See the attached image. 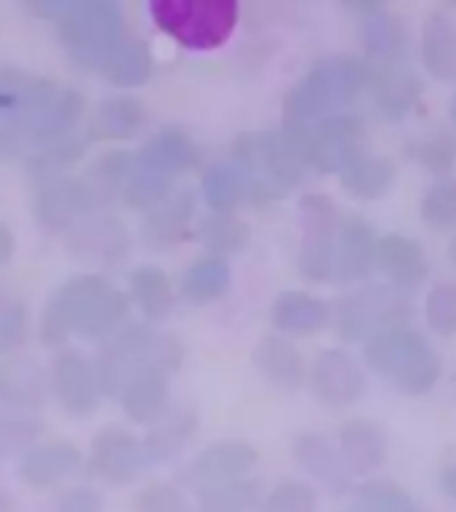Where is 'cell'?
<instances>
[{
    "instance_id": "cell-43",
    "label": "cell",
    "mask_w": 456,
    "mask_h": 512,
    "mask_svg": "<svg viewBox=\"0 0 456 512\" xmlns=\"http://www.w3.org/2000/svg\"><path fill=\"white\" fill-rule=\"evenodd\" d=\"M408 158L419 163L424 171L435 176H446L456 166V136L448 131H427L414 136L406 144Z\"/></svg>"
},
{
    "instance_id": "cell-51",
    "label": "cell",
    "mask_w": 456,
    "mask_h": 512,
    "mask_svg": "<svg viewBox=\"0 0 456 512\" xmlns=\"http://www.w3.org/2000/svg\"><path fill=\"white\" fill-rule=\"evenodd\" d=\"M424 318L438 336L456 334V280H440L424 302Z\"/></svg>"
},
{
    "instance_id": "cell-2",
    "label": "cell",
    "mask_w": 456,
    "mask_h": 512,
    "mask_svg": "<svg viewBox=\"0 0 456 512\" xmlns=\"http://www.w3.org/2000/svg\"><path fill=\"white\" fill-rule=\"evenodd\" d=\"M371 86L366 56H326L296 80L283 99V126H312L350 107Z\"/></svg>"
},
{
    "instance_id": "cell-61",
    "label": "cell",
    "mask_w": 456,
    "mask_h": 512,
    "mask_svg": "<svg viewBox=\"0 0 456 512\" xmlns=\"http://www.w3.org/2000/svg\"><path fill=\"white\" fill-rule=\"evenodd\" d=\"M350 512H360V510H358V507H355V504H352V510H350Z\"/></svg>"
},
{
    "instance_id": "cell-6",
    "label": "cell",
    "mask_w": 456,
    "mask_h": 512,
    "mask_svg": "<svg viewBox=\"0 0 456 512\" xmlns=\"http://www.w3.org/2000/svg\"><path fill=\"white\" fill-rule=\"evenodd\" d=\"M366 363L403 395H427L440 379V358L416 328L392 326L366 342Z\"/></svg>"
},
{
    "instance_id": "cell-39",
    "label": "cell",
    "mask_w": 456,
    "mask_h": 512,
    "mask_svg": "<svg viewBox=\"0 0 456 512\" xmlns=\"http://www.w3.org/2000/svg\"><path fill=\"white\" fill-rule=\"evenodd\" d=\"M136 171V152L128 150H110L102 152L99 158L88 166L86 182L91 184V190L96 192V198L102 203V208L120 203V192Z\"/></svg>"
},
{
    "instance_id": "cell-26",
    "label": "cell",
    "mask_w": 456,
    "mask_h": 512,
    "mask_svg": "<svg viewBox=\"0 0 456 512\" xmlns=\"http://www.w3.org/2000/svg\"><path fill=\"white\" fill-rule=\"evenodd\" d=\"M376 112L387 120H406L422 104V86L419 80L400 64L395 67H376L371 64V86Z\"/></svg>"
},
{
    "instance_id": "cell-42",
    "label": "cell",
    "mask_w": 456,
    "mask_h": 512,
    "mask_svg": "<svg viewBox=\"0 0 456 512\" xmlns=\"http://www.w3.org/2000/svg\"><path fill=\"white\" fill-rule=\"evenodd\" d=\"M88 144L91 142L86 139V134L75 131V134L64 136L59 142L48 144L43 150L32 152L30 158L24 160V166H27V171H30L35 179L48 174H67V168L78 166L80 160H83Z\"/></svg>"
},
{
    "instance_id": "cell-57",
    "label": "cell",
    "mask_w": 456,
    "mask_h": 512,
    "mask_svg": "<svg viewBox=\"0 0 456 512\" xmlns=\"http://www.w3.org/2000/svg\"><path fill=\"white\" fill-rule=\"evenodd\" d=\"M438 488L443 491V496L456 502V464H448L438 472Z\"/></svg>"
},
{
    "instance_id": "cell-58",
    "label": "cell",
    "mask_w": 456,
    "mask_h": 512,
    "mask_svg": "<svg viewBox=\"0 0 456 512\" xmlns=\"http://www.w3.org/2000/svg\"><path fill=\"white\" fill-rule=\"evenodd\" d=\"M0 512H16L14 499H11V496H8L3 488H0Z\"/></svg>"
},
{
    "instance_id": "cell-52",
    "label": "cell",
    "mask_w": 456,
    "mask_h": 512,
    "mask_svg": "<svg viewBox=\"0 0 456 512\" xmlns=\"http://www.w3.org/2000/svg\"><path fill=\"white\" fill-rule=\"evenodd\" d=\"M134 512H198L182 488L174 483H150L134 499Z\"/></svg>"
},
{
    "instance_id": "cell-49",
    "label": "cell",
    "mask_w": 456,
    "mask_h": 512,
    "mask_svg": "<svg viewBox=\"0 0 456 512\" xmlns=\"http://www.w3.org/2000/svg\"><path fill=\"white\" fill-rule=\"evenodd\" d=\"M422 222L432 230L448 232L456 227V179H440L422 195Z\"/></svg>"
},
{
    "instance_id": "cell-8",
    "label": "cell",
    "mask_w": 456,
    "mask_h": 512,
    "mask_svg": "<svg viewBox=\"0 0 456 512\" xmlns=\"http://www.w3.org/2000/svg\"><path fill=\"white\" fill-rule=\"evenodd\" d=\"M56 38L78 67L99 70L126 38V16L115 0H78L56 22Z\"/></svg>"
},
{
    "instance_id": "cell-25",
    "label": "cell",
    "mask_w": 456,
    "mask_h": 512,
    "mask_svg": "<svg viewBox=\"0 0 456 512\" xmlns=\"http://www.w3.org/2000/svg\"><path fill=\"white\" fill-rule=\"evenodd\" d=\"M254 368L280 392H296L307 379V360L286 336H262L254 347Z\"/></svg>"
},
{
    "instance_id": "cell-55",
    "label": "cell",
    "mask_w": 456,
    "mask_h": 512,
    "mask_svg": "<svg viewBox=\"0 0 456 512\" xmlns=\"http://www.w3.org/2000/svg\"><path fill=\"white\" fill-rule=\"evenodd\" d=\"M70 8V0H30L27 3V11L38 19H51V22H59L64 16V11Z\"/></svg>"
},
{
    "instance_id": "cell-18",
    "label": "cell",
    "mask_w": 456,
    "mask_h": 512,
    "mask_svg": "<svg viewBox=\"0 0 456 512\" xmlns=\"http://www.w3.org/2000/svg\"><path fill=\"white\" fill-rule=\"evenodd\" d=\"M147 126V104L134 94H112L88 112L86 134L88 142H128Z\"/></svg>"
},
{
    "instance_id": "cell-7",
    "label": "cell",
    "mask_w": 456,
    "mask_h": 512,
    "mask_svg": "<svg viewBox=\"0 0 456 512\" xmlns=\"http://www.w3.org/2000/svg\"><path fill=\"white\" fill-rule=\"evenodd\" d=\"M150 16L187 51H216L232 38L240 8L235 0H152Z\"/></svg>"
},
{
    "instance_id": "cell-60",
    "label": "cell",
    "mask_w": 456,
    "mask_h": 512,
    "mask_svg": "<svg viewBox=\"0 0 456 512\" xmlns=\"http://www.w3.org/2000/svg\"><path fill=\"white\" fill-rule=\"evenodd\" d=\"M448 112H451V123H454V128H456V96L451 99V110Z\"/></svg>"
},
{
    "instance_id": "cell-14",
    "label": "cell",
    "mask_w": 456,
    "mask_h": 512,
    "mask_svg": "<svg viewBox=\"0 0 456 512\" xmlns=\"http://www.w3.org/2000/svg\"><path fill=\"white\" fill-rule=\"evenodd\" d=\"M310 390L323 406H352L366 392V374L350 352L331 347L312 360Z\"/></svg>"
},
{
    "instance_id": "cell-20",
    "label": "cell",
    "mask_w": 456,
    "mask_h": 512,
    "mask_svg": "<svg viewBox=\"0 0 456 512\" xmlns=\"http://www.w3.org/2000/svg\"><path fill=\"white\" fill-rule=\"evenodd\" d=\"M136 160L144 168L174 182L176 176L200 166V147L184 128L163 126L147 136V142L136 150Z\"/></svg>"
},
{
    "instance_id": "cell-23",
    "label": "cell",
    "mask_w": 456,
    "mask_h": 512,
    "mask_svg": "<svg viewBox=\"0 0 456 512\" xmlns=\"http://www.w3.org/2000/svg\"><path fill=\"white\" fill-rule=\"evenodd\" d=\"M376 267L390 278V286L408 294L430 278L424 248L400 232H387L376 246Z\"/></svg>"
},
{
    "instance_id": "cell-50",
    "label": "cell",
    "mask_w": 456,
    "mask_h": 512,
    "mask_svg": "<svg viewBox=\"0 0 456 512\" xmlns=\"http://www.w3.org/2000/svg\"><path fill=\"white\" fill-rule=\"evenodd\" d=\"M302 235H336L342 227V214L328 195L323 192H307L296 203Z\"/></svg>"
},
{
    "instance_id": "cell-38",
    "label": "cell",
    "mask_w": 456,
    "mask_h": 512,
    "mask_svg": "<svg viewBox=\"0 0 456 512\" xmlns=\"http://www.w3.org/2000/svg\"><path fill=\"white\" fill-rule=\"evenodd\" d=\"M200 192H203L208 208L216 214H232L240 203L251 200V187H248L246 176L232 160L208 166L200 179Z\"/></svg>"
},
{
    "instance_id": "cell-36",
    "label": "cell",
    "mask_w": 456,
    "mask_h": 512,
    "mask_svg": "<svg viewBox=\"0 0 456 512\" xmlns=\"http://www.w3.org/2000/svg\"><path fill=\"white\" fill-rule=\"evenodd\" d=\"M128 299L147 320H163L174 307V286L158 264H139L128 275Z\"/></svg>"
},
{
    "instance_id": "cell-11",
    "label": "cell",
    "mask_w": 456,
    "mask_h": 512,
    "mask_svg": "<svg viewBox=\"0 0 456 512\" xmlns=\"http://www.w3.org/2000/svg\"><path fill=\"white\" fill-rule=\"evenodd\" d=\"M30 208L35 222L48 232H70L86 216L104 211L83 174H48L32 184Z\"/></svg>"
},
{
    "instance_id": "cell-56",
    "label": "cell",
    "mask_w": 456,
    "mask_h": 512,
    "mask_svg": "<svg viewBox=\"0 0 456 512\" xmlns=\"http://www.w3.org/2000/svg\"><path fill=\"white\" fill-rule=\"evenodd\" d=\"M16 251V240H14V232L8 227L6 222H0V267H6L11 262V256Z\"/></svg>"
},
{
    "instance_id": "cell-30",
    "label": "cell",
    "mask_w": 456,
    "mask_h": 512,
    "mask_svg": "<svg viewBox=\"0 0 456 512\" xmlns=\"http://www.w3.org/2000/svg\"><path fill=\"white\" fill-rule=\"evenodd\" d=\"M198 411L192 406H174L152 424L142 438L144 464H163L174 459L198 430Z\"/></svg>"
},
{
    "instance_id": "cell-33",
    "label": "cell",
    "mask_w": 456,
    "mask_h": 512,
    "mask_svg": "<svg viewBox=\"0 0 456 512\" xmlns=\"http://www.w3.org/2000/svg\"><path fill=\"white\" fill-rule=\"evenodd\" d=\"M46 80L43 75H32L19 64H0V134L14 128L30 112Z\"/></svg>"
},
{
    "instance_id": "cell-29",
    "label": "cell",
    "mask_w": 456,
    "mask_h": 512,
    "mask_svg": "<svg viewBox=\"0 0 456 512\" xmlns=\"http://www.w3.org/2000/svg\"><path fill=\"white\" fill-rule=\"evenodd\" d=\"M339 451L352 475H371L387 462V435L376 422L355 416L339 430Z\"/></svg>"
},
{
    "instance_id": "cell-21",
    "label": "cell",
    "mask_w": 456,
    "mask_h": 512,
    "mask_svg": "<svg viewBox=\"0 0 456 512\" xmlns=\"http://www.w3.org/2000/svg\"><path fill=\"white\" fill-rule=\"evenodd\" d=\"M195 222V192L182 187L174 190L163 203L144 211L139 222V235L150 248L179 246Z\"/></svg>"
},
{
    "instance_id": "cell-41",
    "label": "cell",
    "mask_w": 456,
    "mask_h": 512,
    "mask_svg": "<svg viewBox=\"0 0 456 512\" xmlns=\"http://www.w3.org/2000/svg\"><path fill=\"white\" fill-rule=\"evenodd\" d=\"M262 494L259 483L251 478L230 480V483H216V486L198 488V512H254Z\"/></svg>"
},
{
    "instance_id": "cell-35",
    "label": "cell",
    "mask_w": 456,
    "mask_h": 512,
    "mask_svg": "<svg viewBox=\"0 0 456 512\" xmlns=\"http://www.w3.org/2000/svg\"><path fill=\"white\" fill-rule=\"evenodd\" d=\"M152 67H155V59H152L150 43L136 38V35H126L115 46V51L104 59L99 72H102L104 80L112 83V86L139 88L150 80Z\"/></svg>"
},
{
    "instance_id": "cell-28",
    "label": "cell",
    "mask_w": 456,
    "mask_h": 512,
    "mask_svg": "<svg viewBox=\"0 0 456 512\" xmlns=\"http://www.w3.org/2000/svg\"><path fill=\"white\" fill-rule=\"evenodd\" d=\"M163 368H147L136 374L120 392V408L128 422L155 424L171 408V382Z\"/></svg>"
},
{
    "instance_id": "cell-54",
    "label": "cell",
    "mask_w": 456,
    "mask_h": 512,
    "mask_svg": "<svg viewBox=\"0 0 456 512\" xmlns=\"http://www.w3.org/2000/svg\"><path fill=\"white\" fill-rule=\"evenodd\" d=\"M56 512H104V496L91 486H72L59 496Z\"/></svg>"
},
{
    "instance_id": "cell-4",
    "label": "cell",
    "mask_w": 456,
    "mask_h": 512,
    "mask_svg": "<svg viewBox=\"0 0 456 512\" xmlns=\"http://www.w3.org/2000/svg\"><path fill=\"white\" fill-rule=\"evenodd\" d=\"M230 160L243 171L251 200L267 203V200L283 198L296 190L304 179V160L283 128H267V131H243L232 139Z\"/></svg>"
},
{
    "instance_id": "cell-1",
    "label": "cell",
    "mask_w": 456,
    "mask_h": 512,
    "mask_svg": "<svg viewBox=\"0 0 456 512\" xmlns=\"http://www.w3.org/2000/svg\"><path fill=\"white\" fill-rule=\"evenodd\" d=\"M131 299L123 288L99 272L72 275L56 286L40 315V339L48 347H62L70 336L107 339L126 326Z\"/></svg>"
},
{
    "instance_id": "cell-59",
    "label": "cell",
    "mask_w": 456,
    "mask_h": 512,
    "mask_svg": "<svg viewBox=\"0 0 456 512\" xmlns=\"http://www.w3.org/2000/svg\"><path fill=\"white\" fill-rule=\"evenodd\" d=\"M448 259L456 264V235L451 238V243H448Z\"/></svg>"
},
{
    "instance_id": "cell-3",
    "label": "cell",
    "mask_w": 456,
    "mask_h": 512,
    "mask_svg": "<svg viewBox=\"0 0 456 512\" xmlns=\"http://www.w3.org/2000/svg\"><path fill=\"white\" fill-rule=\"evenodd\" d=\"M184 347L174 334H160L150 323H126L102 339L94 358L96 382L102 395L120 398V392L136 374L147 368H163L174 374L182 366Z\"/></svg>"
},
{
    "instance_id": "cell-24",
    "label": "cell",
    "mask_w": 456,
    "mask_h": 512,
    "mask_svg": "<svg viewBox=\"0 0 456 512\" xmlns=\"http://www.w3.org/2000/svg\"><path fill=\"white\" fill-rule=\"evenodd\" d=\"M48 392V371L24 352L8 355L0 363V403L14 411H35Z\"/></svg>"
},
{
    "instance_id": "cell-44",
    "label": "cell",
    "mask_w": 456,
    "mask_h": 512,
    "mask_svg": "<svg viewBox=\"0 0 456 512\" xmlns=\"http://www.w3.org/2000/svg\"><path fill=\"white\" fill-rule=\"evenodd\" d=\"M336 235H302L299 254H296V267L302 272V278L312 283H326L336 278Z\"/></svg>"
},
{
    "instance_id": "cell-13",
    "label": "cell",
    "mask_w": 456,
    "mask_h": 512,
    "mask_svg": "<svg viewBox=\"0 0 456 512\" xmlns=\"http://www.w3.org/2000/svg\"><path fill=\"white\" fill-rule=\"evenodd\" d=\"M48 390L64 414L88 419L99 408L102 390L96 382L94 363L78 350H59L48 366Z\"/></svg>"
},
{
    "instance_id": "cell-16",
    "label": "cell",
    "mask_w": 456,
    "mask_h": 512,
    "mask_svg": "<svg viewBox=\"0 0 456 512\" xmlns=\"http://www.w3.org/2000/svg\"><path fill=\"white\" fill-rule=\"evenodd\" d=\"M358 14L360 40L366 48V59L376 67H395L403 62L408 48V30L395 11L382 3H352Z\"/></svg>"
},
{
    "instance_id": "cell-53",
    "label": "cell",
    "mask_w": 456,
    "mask_h": 512,
    "mask_svg": "<svg viewBox=\"0 0 456 512\" xmlns=\"http://www.w3.org/2000/svg\"><path fill=\"white\" fill-rule=\"evenodd\" d=\"M27 328H30L27 307L16 296H0V350H19L27 339Z\"/></svg>"
},
{
    "instance_id": "cell-32",
    "label": "cell",
    "mask_w": 456,
    "mask_h": 512,
    "mask_svg": "<svg viewBox=\"0 0 456 512\" xmlns=\"http://www.w3.org/2000/svg\"><path fill=\"white\" fill-rule=\"evenodd\" d=\"M419 56L435 80H456V22L451 16L432 11L424 19Z\"/></svg>"
},
{
    "instance_id": "cell-37",
    "label": "cell",
    "mask_w": 456,
    "mask_h": 512,
    "mask_svg": "<svg viewBox=\"0 0 456 512\" xmlns=\"http://www.w3.org/2000/svg\"><path fill=\"white\" fill-rule=\"evenodd\" d=\"M232 270L230 262L222 256H200L182 272L179 288L182 296L192 304H211L216 299H222L230 291Z\"/></svg>"
},
{
    "instance_id": "cell-34",
    "label": "cell",
    "mask_w": 456,
    "mask_h": 512,
    "mask_svg": "<svg viewBox=\"0 0 456 512\" xmlns=\"http://www.w3.org/2000/svg\"><path fill=\"white\" fill-rule=\"evenodd\" d=\"M339 182H342V190L350 198L363 200V203L382 200L395 184V166L384 155L360 152L358 158L339 174Z\"/></svg>"
},
{
    "instance_id": "cell-31",
    "label": "cell",
    "mask_w": 456,
    "mask_h": 512,
    "mask_svg": "<svg viewBox=\"0 0 456 512\" xmlns=\"http://www.w3.org/2000/svg\"><path fill=\"white\" fill-rule=\"evenodd\" d=\"M270 320L272 326L283 334L310 336L323 331L331 323V310L318 296L294 288V291H283V294L275 296L270 307Z\"/></svg>"
},
{
    "instance_id": "cell-9",
    "label": "cell",
    "mask_w": 456,
    "mask_h": 512,
    "mask_svg": "<svg viewBox=\"0 0 456 512\" xmlns=\"http://www.w3.org/2000/svg\"><path fill=\"white\" fill-rule=\"evenodd\" d=\"M283 134L296 147L304 166L320 174H342L360 152H366V126L355 112H339L312 126H283Z\"/></svg>"
},
{
    "instance_id": "cell-5",
    "label": "cell",
    "mask_w": 456,
    "mask_h": 512,
    "mask_svg": "<svg viewBox=\"0 0 456 512\" xmlns=\"http://www.w3.org/2000/svg\"><path fill=\"white\" fill-rule=\"evenodd\" d=\"M83 115H86V96L78 88L62 86L48 78L30 112L14 128L0 134V155L24 163L32 152L75 134Z\"/></svg>"
},
{
    "instance_id": "cell-46",
    "label": "cell",
    "mask_w": 456,
    "mask_h": 512,
    "mask_svg": "<svg viewBox=\"0 0 456 512\" xmlns=\"http://www.w3.org/2000/svg\"><path fill=\"white\" fill-rule=\"evenodd\" d=\"M43 424L30 414L0 408V459L24 456L32 446H38Z\"/></svg>"
},
{
    "instance_id": "cell-12",
    "label": "cell",
    "mask_w": 456,
    "mask_h": 512,
    "mask_svg": "<svg viewBox=\"0 0 456 512\" xmlns=\"http://www.w3.org/2000/svg\"><path fill=\"white\" fill-rule=\"evenodd\" d=\"M64 248L72 259L91 267H115L131 251V232L115 214L99 211L64 232Z\"/></svg>"
},
{
    "instance_id": "cell-10",
    "label": "cell",
    "mask_w": 456,
    "mask_h": 512,
    "mask_svg": "<svg viewBox=\"0 0 456 512\" xmlns=\"http://www.w3.org/2000/svg\"><path fill=\"white\" fill-rule=\"evenodd\" d=\"M408 315V299L392 286H363L342 296L334 310L336 334L344 342H368L392 326H403Z\"/></svg>"
},
{
    "instance_id": "cell-22",
    "label": "cell",
    "mask_w": 456,
    "mask_h": 512,
    "mask_svg": "<svg viewBox=\"0 0 456 512\" xmlns=\"http://www.w3.org/2000/svg\"><path fill=\"white\" fill-rule=\"evenodd\" d=\"M83 464H86V459L78 451V446H72L67 440L38 443L22 456L19 478L32 488H56L80 475Z\"/></svg>"
},
{
    "instance_id": "cell-40",
    "label": "cell",
    "mask_w": 456,
    "mask_h": 512,
    "mask_svg": "<svg viewBox=\"0 0 456 512\" xmlns=\"http://www.w3.org/2000/svg\"><path fill=\"white\" fill-rule=\"evenodd\" d=\"M198 235L200 246L206 248L211 256H232L243 251L251 238V227H248L240 216L235 214H206L203 219L198 222Z\"/></svg>"
},
{
    "instance_id": "cell-47",
    "label": "cell",
    "mask_w": 456,
    "mask_h": 512,
    "mask_svg": "<svg viewBox=\"0 0 456 512\" xmlns=\"http://www.w3.org/2000/svg\"><path fill=\"white\" fill-rule=\"evenodd\" d=\"M171 192H174V182L171 179L155 174V171L144 168L136 160V171L126 182L123 192H120V203L126 208H134V211H150L158 203H163Z\"/></svg>"
},
{
    "instance_id": "cell-45",
    "label": "cell",
    "mask_w": 456,
    "mask_h": 512,
    "mask_svg": "<svg viewBox=\"0 0 456 512\" xmlns=\"http://www.w3.org/2000/svg\"><path fill=\"white\" fill-rule=\"evenodd\" d=\"M355 507L360 512H422L406 488L382 478L366 480L355 491Z\"/></svg>"
},
{
    "instance_id": "cell-48",
    "label": "cell",
    "mask_w": 456,
    "mask_h": 512,
    "mask_svg": "<svg viewBox=\"0 0 456 512\" xmlns=\"http://www.w3.org/2000/svg\"><path fill=\"white\" fill-rule=\"evenodd\" d=\"M254 512H318V491L304 480L286 478L259 499Z\"/></svg>"
},
{
    "instance_id": "cell-27",
    "label": "cell",
    "mask_w": 456,
    "mask_h": 512,
    "mask_svg": "<svg viewBox=\"0 0 456 512\" xmlns=\"http://www.w3.org/2000/svg\"><path fill=\"white\" fill-rule=\"evenodd\" d=\"M376 246L379 235L363 216L342 219L336 235V278L360 280L376 267Z\"/></svg>"
},
{
    "instance_id": "cell-19",
    "label": "cell",
    "mask_w": 456,
    "mask_h": 512,
    "mask_svg": "<svg viewBox=\"0 0 456 512\" xmlns=\"http://www.w3.org/2000/svg\"><path fill=\"white\" fill-rule=\"evenodd\" d=\"M294 459L310 478H315L331 494L342 496L352 491V470L344 462L339 446L318 430L302 432L294 440Z\"/></svg>"
},
{
    "instance_id": "cell-17",
    "label": "cell",
    "mask_w": 456,
    "mask_h": 512,
    "mask_svg": "<svg viewBox=\"0 0 456 512\" xmlns=\"http://www.w3.org/2000/svg\"><path fill=\"white\" fill-rule=\"evenodd\" d=\"M256 462H259V454L246 440H216L192 459L184 472V480L195 488L230 483V480L248 478Z\"/></svg>"
},
{
    "instance_id": "cell-15",
    "label": "cell",
    "mask_w": 456,
    "mask_h": 512,
    "mask_svg": "<svg viewBox=\"0 0 456 512\" xmlns=\"http://www.w3.org/2000/svg\"><path fill=\"white\" fill-rule=\"evenodd\" d=\"M144 454L142 440L136 438L134 432L123 430V427H104L91 440V451H88V470L94 472L96 478L107 480L112 486H123L142 472Z\"/></svg>"
}]
</instances>
